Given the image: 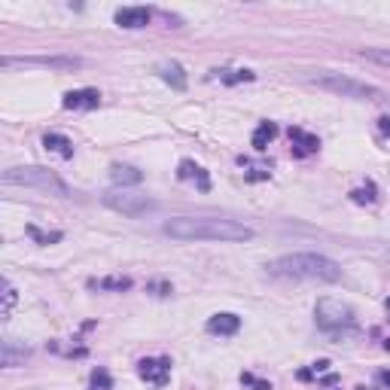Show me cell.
I'll return each instance as SVG.
<instances>
[{"label":"cell","mask_w":390,"mask_h":390,"mask_svg":"<svg viewBox=\"0 0 390 390\" xmlns=\"http://www.w3.org/2000/svg\"><path fill=\"white\" fill-rule=\"evenodd\" d=\"M165 235L177 241H225L241 244L253 238V229L238 220H220V217H177L165 223Z\"/></svg>","instance_id":"1"},{"label":"cell","mask_w":390,"mask_h":390,"mask_svg":"<svg viewBox=\"0 0 390 390\" xmlns=\"http://www.w3.org/2000/svg\"><path fill=\"white\" fill-rule=\"evenodd\" d=\"M265 269L272 274H278V278L323 281V284L342 281V265L321 253H290V256H281V260H272Z\"/></svg>","instance_id":"2"},{"label":"cell","mask_w":390,"mask_h":390,"mask_svg":"<svg viewBox=\"0 0 390 390\" xmlns=\"http://www.w3.org/2000/svg\"><path fill=\"white\" fill-rule=\"evenodd\" d=\"M4 183L6 186H30V189H40V192H49V195H58V199H67L70 189L67 183L52 174L49 168H6L4 171Z\"/></svg>","instance_id":"3"},{"label":"cell","mask_w":390,"mask_h":390,"mask_svg":"<svg viewBox=\"0 0 390 390\" xmlns=\"http://www.w3.org/2000/svg\"><path fill=\"white\" fill-rule=\"evenodd\" d=\"M311 83H317L321 89H330L335 95L342 98H360V101H381L384 91L375 89V86H366V83H357L351 77H342V74H330V70H323V74L311 77Z\"/></svg>","instance_id":"4"},{"label":"cell","mask_w":390,"mask_h":390,"mask_svg":"<svg viewBox=\"0 0 390 390\" xmlns=\"http://www.w3.org/2000/svg\"><path fill=\"white\" fill-rule=\"evenodd\" d=\"M314 317H317V326H321L323 333H347L357 326L351 305H345L338 299H321L314 308Z\"/></svg>","instance_id":"5"},{"label":"cell","mask_w":390,"mask_h":390,"mask_svg":"<svg viewBox=\"0 0 390 390\" xmlns=\"http://www.w3.org/2000/svg\"><path fill=\"white\" fill-rule=\"evenodd\" d=\"M104 204L113 211H119L122 217H143L147 211H152V201L147 195H135V192H126V189H113L104 195Z\"/></svg>","instance_id":"6"},{"label":"cell","mask_w":390,"mask_h":390,"mask_svg":"<svg viewBox=\"0 0 390 390\" xmlns=\"http://www.w3.org/2000/svg\"><path fill=\"white\" fill-rule=\"evenodd\" d=\"M0 65L4 67H16V65H22V67H55V70H74V67H79L83 61L79 58H70V55H40V58H34V55H25V58H0Z\"/></svg>","instance_id":"7"},{"label":"cell","mask_w":390,"mask_h":390,"mask_svg":"<svg viewBox=\"0 0 390 390\" xmlns=\"http://www.w3.org/2000/svg\"><path fill=\"white\" fill-rule=\"evenodd\" d=\"M138 375L147 384H152V387H165L168 378H171V360H165V357H150V360H140L138 363Z\"/></svg>","instance_id":"8"},{"label":"cell","mask_w":390,"mask_h":390,"mask_svg":"<svg viewBox=\"0 0 390 390\" xmlns=\"http://www.w3.org/2000/svg\"><path fill=\"white\" fill-rule=\"evenodd\" d=\"M116 25L119 28H126V30H138V28H147L150 25V18H152V13L147 6H122V9H116Z\"/></svg>","instance_id":"9"},{"label":"cell","mask_w":390,"mask_h":390,"mask_svg":"<svg viewBox=\"0 0 390 390\" xmlns=\"http://www.w3.org/2000/svg\"><path fill=\"white\" fill-rule=\"evenodd\" d=\"M101 104V91L95 89H74L61 98V107L65 110H95Z\"/></svg>","instance_id":"10"},{"label":"cell","mask_w":390,"mask_h":390,"mask_svg":"<svg viewBox=\"0 0 390 390\" xmlns=\"http://www.w3.org/2000/svg\"><path fill=\"white\" fill-rule=\"evenodd\" d=\"M290 143H293V156L296 159H305V156H311V152L321 150V140H317V135H308V131L302 128H290Z\"/></svg>","instance_id":"11"},{"label":"cell","mask_w":390,"mask_h":390,"mask_svg":"<svg viewBox=\"0 0 390 390\" xmlns=\"http://www.w3.org/2000/svg\"><path fill=\"white\" fill-rule=\"evenodd\" d=\"M177 177H180V180H192L201 192H208V189H211V177H208V171H204L201 165H195L192 159H183V162H180V165H177Z\"/></svg>","instance_id":"12"},{"label":"cell","mask_w":390,"mask_h":390,"mask_svg":"<svg viewBox=\"0 0 390 390\" xmlns=\"http://www.w3.org/2000/svg\"><path fill=\"white\" fill-rule=\"evenodd\" d=\"M238 330H241V317L238 314H229V311L213 314L211 321H208V333L211 335H235Z\"/></svg>","instance_id":"13"},{"label":"cell","mask_w":390,"mask_h":390,"mask_svg":"<svg viewBox=\"0 0 390 390\" xmlns=\"http://www.w3.org/2000/svg\"><path fill=\"white\" fill-rule=\"evenodd\" d=\"M156 74L165 79L171 89H177V91L186 89V74H183V67L177 65V61H162V65L156 67Z\"/></svg>","instance_id":"14"},{"label":"cell","mask_w":390,"mask_h":390,"mask_svg":"<svg viewBox=\"0 0 390 390\" xmlns=\"http://www.w3.org/2000/svg\"><path fill=\"white\" fill-rule=\"evenodd\" d=\"M110 180L116 183V186H138V183L143 180V174L138 168H131V165H113L110 168Z\"/></svg>","instance_id":"15"},{"label":"cell","mask_w":390,"mask_h":390,"mask_svg":"<svg viewBox=\"0 0 390 390\" xmlns=\"http://www.w3.org/2000/svg\"><path fill=\"white\" fill-rule=\"evenodd\" d=\"M43 147L61 159H74V143H70L65 135H43Z\"/></svg>","instance_id":"16"},{"label":"cell","mask_w":390,"mask_h":390,"mask_svg":"<svg viewBox=\"0 0 390 390\" xmlns=\"http://www.w3.org/2000/svg\"><path fill=\"white\" fill-rule=\"evenodd\" d=\"M278 138V126L274 122H260V128L253 131V150L256 152H265V147Z\"/></svg>","instance_id":"17"},{"label":"cell","mask_w":390,"mask_h":390,"mask_svg":"<svg viewBox=\"0 0 390 390\" xmlns=\"http://www.w3.org/2000/svg\"><path fill=\"white\" fill-rule=\"evenodd\" d=\"M213 74H217V79H223V83H229V86H235V83H253V79H256L253 70H213Z\"/></svg>","instance_id":"18"},{"label":"cell","mask_w":390,"mask_h":390,"mask_svg":"<svg viewBox=\"0 0 390 390\" xmlns=\"http://www.w3.org/2000/svg\"><path fill=\"white\" fill-rule=\"evenodd\" d=\"M241 168H247V171H244V177H247V180H269L272 177V168L269 165H253V162L241 159Z\"/></svg>","instance_id":"19"},{"label":"cell","mask_w":390,"mask_h":390,"mask_svg":"<svg viewBox=\"0 0 390 390\" xmlns=\"http://www.w3.org/2000/svg\"><path fill=\"white\" fill-rule=\"evenodd\" d=\"M351 201H357V204H375L378 201V189L372 186V183H366L363 189H354L351 192Z\"/></svg>","instance_id":"20"},{"label":"cell","mask_w":390,"mask_h":390,"mask_svg":"<svg viewBox=\"0 0 390 390\" xmlns=\"http://www.w3.org/2000/svg\"><path fill=\"white\" fill-rule=\"evenodd\" d=\"M113 387V378L104 366H98L95 372H91V390H110Z\"/></svg>","instance_id":"21"},{"label":"cell","mask_w":390,"mask_h":390,"mask_svg":"<svg viewBox=\"0 0 390 390\" xmlns=\"http://www.w3.org/2000/svg\"><path fill=\"white\" fill-rule=\"evenodd\" d=\"M91 286H98V290H128L131 281L128 278H107V281H91Z\"/></svg>","instance_id":"22"},{"label":"cell","mask_w":390,"mask_h":390,"mask_svg":"<svg viewBox=\"0 0 390 390\" xmlns=\"http://www.w3.org/2000/svg\"><path fill=\"white\" fill-rule=\"evenodd\" d=\"M363 58L375 61V65L390 67V49H363Z\"/></svg>","instance_id":"23"},{"label":"cell","mask_w":390,"mask_h":390,"mask_svg":"<svg viewBox=\"0 0 390 390\" xmlns=\"http://www.w3.org/2000/svg\"><path fill=\"white\" fill-rule=\"evenodd\" d=\"M28 232L34 235V238H37L40 244H52V241H61V232H49V235H46V232H40L37 225H28Z\"/></svg>","instance_id":"24"},{"label":"cell","mask_w":390,"mask_h":390,"mask_svg":"<svg viewBox=\"0 0 390 390\" xmlns=\"http://www.w3.org/2000/svg\"><path fill=\"white\" fill-rule=\"evenodd\" d=\"M13 305H16V290H13V286H9L6 281H4V311H0V314L9 317V311H13Z\"/></svg>","instance_id":"25"},{"label":"cell","mask_w":390,"mask_h":390,"mask_svg":"<svg viewBox=\"0 0 390 390\" xmlns=\"http://www.w3.org/2000/svg\"><path fill=\"white\" fill-rule=\"evenodd\" d=\"M241 384H250L253 390H272L269 381H260V378H253L250 372H244V375H241Z\"/></svg>","instance_id":"26"},{"label":"cell","mask_w":390,"mask_h":390,"mask_svg":"<svg viewBox=\"0 0 390 390\" xmlns=\"http://www.w3.org/2000/svg\"><path fill=\"white\" fill-rule=\"evenodd\" d=\"M378 128H381V135H384V138H390V116L378 119Z\"/></svg>","instance_id":"27"},{"label":"cell","mask_w":390,"mask_h":390,"mask_svg":"<svg viewBox=\"0 0 390 390\" xmlns=\"http://www.w3.org/2000/svg\"><path fill=\"white\" fill-rule=\"evenodd\" d=\"M378 378H381V384L390 387V369H384V372H378Z\"/></svg>","instance_id":"28"},{"label":"cell","mask_w":390,"mask_h":390,"mask_svg":"<svg viewBox=\"0 0 390 390\" xmlns=\"http://www.w3.org/2000/svg\"><path fill=\"white\" fill-rule=\"evenodd\" d=\"M384 311H387V317H390V296H387V302H384Z\"/></svg>","instance_id":"29"},{"label":"cell","mask_w":390,"mask_h":390,"mask_svg":"<svg viewBox=\"0 0 390 390\" xmlns=\"http://www.w3.org/2000/svg\"><path fill=\"white\" fill-rule=\"evenodd\" d=\"M357 390H366V387H357Z\"/></svg>","instance_id":"30"}]
</instances>
